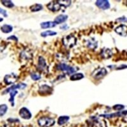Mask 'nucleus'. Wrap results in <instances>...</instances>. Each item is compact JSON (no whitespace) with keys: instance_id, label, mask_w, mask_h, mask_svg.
<instances>
[{"instance_id":"obj_1","label":"nucleus","mask_w":127,"mask_h":127,"mask_svg":"<svg viewBox=\"0 0 127 127\" xmlns=\"http://www.w3.org/2000/svg\"><path fill=\"white\" fill-rule=\"evenodd\" d=\"M76 41L77 39L76 37L72 34L65 36L62 39L63 45L68 48H71L73 47L74 46H75V45L76 44Z\"/></svg>"},{"instance_id":"obj_2","label":"nucleus","mask_w":127,"mask_h":127,"mask_svg":"<svg viewBox=\"0 0 127 127\" xmlns=\"http://www.w3.org/2000/svg\"><path fill=\"white\" fill-rule=\"evenodd\" d=\"M57 70H59V71L66 72L69 74L76 72L79 69V68L77 67L70 66V65H67L65 64H59L57 66Z\"/></svg>"},{"instance_id":"obj_3","label":"nucleus","mask_w":127,"mask_h":127,"mask_svg":"<svg viewBox=\"0 0 127 127\" xmlns=\"http://www.w3.org/2000/svg\"><path fill=\"white\" fill-rule=\"evenodd\" d=\"M38 123L41 127H50L55 124V121L51 118L42 117L38 120Z\"/></svg>"},{"instance_id":"obj_4","label":"nucleus","mask_w":127,"mask_h":127,"mask_svg":"<svg viewBox=\"0 0 127 127\" xmlns=\"http://www.w3.org/2000/svg\"><path fill=\"white\" fill-rule=\"evenodd\" d=\"M107 71L105 68H99V69H97L94 71V72L92 73V76L95 79H99L105 76L107 74Z\"/></svg>"},{"instance_id":"obj_5","label":"nucleus","mask_w":127,"mask_h":127,"mask_svg":"<svg viewBox=\"0 0 127 127\" xmlns=\"http://www.w3.org/2000/svg\"><path fill=\"white\" fill-rule=\"evenodd\" d=\"M18 76L15 74L12 73L10 74H7L4 76V82L6 85H12L16 81H17Z\"/></svg>"},{"instance_id":"obj_6","label":"nucleus","mask_w":127,"mask_h":127,"mask_svg":"<svg viewBox=\"0 0 127 127\" xmlns=\"http://www.w3.org/2000/svg\"><path fill=\"white\" fill-rule=\"evenodd\" d=\"M47 7L50 11L55 12L61 10V5L58 1H54L50 2L49 4H48Z\"/></svg>"},{"instance_id":"obj_7","label":"nucleus","mask_w":127,"mask_h":127,"mask_svg":"<svg viewBox=\"0 0 127 127\" xmlns=\"http://www.w3.org/2000/svg\"><path fill=\"white\" fill-rule=\"evenodd\" d=\"M19 115L22 118L25 120H29L32 117L31 113L26 107H22L20 109L19 111Z\"/></svg>"},{"instance_id":"obj_8","label":"nucleus","mask_w":127,"mask_h":127,"mask_svg":"<svg viewBox=\"0 0 127 127\" xmlns=\"http://www.w3.org/2000/svg\"><path fill=\"white\" fill-rule=\"evenodd\" d=\"M95 4L102 10H107L110 8V4L107 0H98L96 1Z\"/></svg>"},{"instance_id":"obj_9","label":"nucleus","mask_w":127,"mask_h":127,"mask_svg":"<svg viewBox=\"0 0 127 127\" xmlns=\"http://www.w3.org/2000/svg\"><path fill=\"white\" fill-rule=\"evenodd\" d=\"M115 32L118 34L120 35L123 37H126L127 36V26L125 25H120V26H118L117 28L114 29Z\"/></svg>"},{"instance_id":"obj_10","label":"nucleus","mask_w":127,"mask_h":127,"mask_svg":"<svg viewBox=\"0 0 127 127\" xmlns=\"http://www.w3.org/2000/svg\"><path fill=\"white\" fill-rule=\"evenodd\" d=\"M53 91V89L49 86L44 85L41 86L39 88V93L41 95H48V94H51Z\"/></svg>"},{"instance_id":"obj_11","label":"nucleus","mask_w":127,"mask_h":127,"mask_svg":"<svg viewBox=\"0 0 127 127\" xmlns=\"http://www.w3.org/2000/svg\"><path fill=\"white\" fill-rule=\"evenodd\" d=\"M26 85L24 83H19L17 85H13L12 87H10V88H7V89L4 92V93L10 92L12 91H14V90H17V89H24L26 87Z\"/></svg>"},{"instance_id":"obj_12","label":"nucleus","mask_w":127,"mask_h":127,"mask_svg":"<svg viewBox=\"0 0 127 127\" xmlns=\"http://www.w3.org/2000/svg\"><path fill=\"white\" fill-rule=\"evenodd\" d=\"M47 66H46V61L45 59L43 57H39V60H38V69L41 71H44L46 69Z\"/></svg>"},{"instance_id":"obj_13","label":"nucleus","mask_w":127,"mask_h":127,"mask_svg":"<svg viewBox=\"0 0 127 127\" xmlns=\"http://www.w3.org/2000/svg\"><path fill=\"white\" fill-rule=\"evenodd\" d=\"M127 114V111H120V112H118V113H112V114H101L100 115V116L101 117L105 118H111L116 117V116H121L122 115H126Z\"/></svg>"},{"instance_id":"obj_14","label":"nucleus","mask_w":127,"mask_h":127,"mask_svg":"<svg viewBox=\"0 0 127 127\" xmlns=\"http://www.w3.org/2000/svg\"><path fill=\"white\" fill-rule=\"evenodd\" d=\"M67 18L68 16L66 15H59L57 16V17L55 18L54 22L56 24V25L65 22V21L67 20Z\"/></svg>"},{"instance_id":"obj_15","label":"nucleus","mask_w":127,"mask_h":127,"mask_svg":"<svg viewBox=\"0 0 127 127\" xmlns=\"http://www.w3.org/2000/svg\"><path fill=\"white\" fill-rule=\"evenodd\" d=\"M41 28L42 29H48V28H54L56 26V24L54 22H52V21H49V22H42L40 24Z\"/></svg>"},{"instance_id":"obj_16","label":"nucleus","mask_w":127,"mask_h":127,"mask_svg":"<svg viewBox=\"0 0 127 127\" xmlns=\"http://www.w3.org/2000/svg\"><path fill=\"white\" fill-rule=\"evenodd\" d=\"M1 31L3 32V33H9L10 32H12L13 31V27L10 25L4 24L3 26H1Z\"/></svg>"},{"instance_id":"obj_17","label":"nucleus","mask_w":127,"mask_h":127,"mask_svg":"<svg viewBox=\"0 0 127 127\" xmlns=\"http://www.w3.org/2000/svg\"><path fill=\"white\" fill-rule=\"evenodd\" d=\"M112 55H113V52H112V51L111 50L109 49V48H106V49L104 50L103 52H102V57L104 58H105V59H106L111 57Z\"/></svg>"},{"instance_id":"obj_18","label":"nucleus","mask_w":127,"mask_h":127,"mask_svg":"<svg viewBox=\"0 0 127 127\" xmlns=\"http://www.w3.org/2000/svg\"><path fill=\"white\" fill-rule=\"evenodd\" d=\"M69 120V116H62L61 117L59 118V120H58V124L59 125H62L65 124V123H67Z\"/></svg>"},{"instance_id":"obj_19","label":"nucleus","mask_w":127,"mask_h":127,"mask_svg":"<svg viewBox=\"0 0 127 127\" xmlns=\"http://www.w3.org/2000/svg\"><path fill=\"white\" fill-rule=\"evenodd\" d=\"M84 78V75L82 73H76L74 74L73 75L70 77L71 81H77V80H80Z\"/></svg>"},{"instance_id":"obj_20","label":"nucleus","mask_w":127,"mask_h":127,"mask_svg":"<svg viewBox=\"0 0 127 127\" xmlns=\"http://www.w3.org/2000/svg\"><path fill=\"white\" fill-rule=\"evenodd\" d=\"M43 7L40 4H34L33 6H31L30 7L31 11L32 12H38V11H40V10H43Z\"/></svg>"},{"instance_id":"obj_21","label":"nucleus","mask_w":127,"mask_h":127,"mask_svg":"<svg viewBox=\"0 0 127 127\" xmlns=\"http://www.w3.org/2000/svg\"><path fill=\"white\" fill-rule=\"evenodd\" d=\"M21 58L24 60L31 59L32 58V54L27 50H25L21 53Z\"/></svg>"},{"instance_id":"obj_22","label":"nucleus","mask_w":127,"mask_h":127,"mask_svg":"<svg viewBox=\"0 0 127 127\" xmlns=\"http://www.w3.org/2000/svg\"><path fill=\"white\" fill-rule=\"evenodd\" d=\"M8 111V106L6 104H1L0 105V116H3Z\"/></svg>"},{"instance_id":"obj_23","label":"nucleus","mask_w":127,"mask_h":127,"mask_svg":"<svg viewBox=\"0 0 127 127\" xmlns=\"http://www.w3.org/2000/svg\"><path fill=\"white\" fill-rule=\"evenodd\" d=\"M57 32L55 31H46L43 32L41 33V36L42 37H46V36H54V35L57 34Z\"/></svg>"},{"instance_id":"obj_24","label":"nucleus","mask_w":127,"mask_h":127,"mask_svg":"<svg viewBox=\"0 0 127 127\" xmlns=\"http://www.w3.org/2000/svg\"><path fill=\"white\" fill-rule=\"evenodd\" d=\"M18 92L17 90H14V91H12L10 92V98L9 99V101L12 104V106H14V98L17 94Z\"/></svg>"},{"instance_id":"obj_25","label":"nucleus","mask_w":127,"mask_h":127,"mask_svg":"<svg viewBox=\"0 0 127 127\" xmlns=\"http://www.w3.org/2000/svg\"><path fill=\"white\" fill-rule=\"evenodd\" d=\"M58 1L60 3L61 6H64V8L68 7L71 4V1H69V0H64V1H63V0H59Z\"/></svg>"},{"instance_id":"obj_26","label":"nucleus","mask_w":127,"mask_h":127,"mask_svg":"<svg viewBox=\"0 0 127 127\" xmlns=\"http://www.w3.org/2000/svg\"><path fill=\"white\" fill-rule=\"evenodd\" d=\"M88 46L92 49H95L97 47V42L95 41V39L90 40L88 43Z\"/></svg>"},{"instance_id":"obj_27","label":"nucleus","mask_w":127,"mask_h":127,"mask_svg":"<svg viewBox=\"0 0 127 127\" xmlns=\"http://www.w3.org/2000/svg\"><path fill=\"white\" fill-rule=\"evenodd\" d=\"M2 4L4 5V6L8 8H13L14 6V4L12 3V1H6V0H3V1H1Z\"/></svg>"},{"instance_id":"obj_28","label":"nucleus","mask_w":127,"mask_h":127,"mask_svg":"<svg viewBox=\"0 0 127 127\" xmlns=\"http://www.w3.org/2000/svg\"><path fill=\"white\" fill-rule=\"evenodd\" d=\"M31 77L32 79H33L34 81H37L41 79V75L38 73H36V72H32L31 74Z\"/></svg>"},{"instance_id":"obj_29","label":"nucleus","mask_w":127,"mask_h":127,"mask_svg":"<svg viewBox=\"0 0 127 127\" xmlns=\"http://www.w3.org/2000/svg\"><path fill=\"white\" fill-rule=\"evenodd\" d=\"M125 108V105H121V104H116V105L113 106V109L116 111H121V109H123Z\"/></svg>"},{"instance_id":"obj_30","label":"nucleus","mask_w":127,"mask_h":127,"mask_svg":"<svg viewBox=\"0 0 127 127\" xmlns=\"http://www.w3.org/2000/svg\"><path fill=\"white\" fill-rule=\"evenodd\" d=\"M0 13L3 15L4 17H6L8 16L7 13H6V10H4V9H3V8H0Z\"/></svg>"},{"instance_id":"obj_31","label":"nucleus","mask_w":127,"mask_h":127,"mask_svg":"<svg viewBox=\"0 0 127 127\" xmlns=\"http://www.w3.org/2000/svg\"><path fill=\"white\" fill-rule=\"evenodd\" d=\"M68 28H69V27H68L67 25L65 24H64V25H62V26H61V29H64V30H67Z\"/></svg>"},{"instance_id":"obj_32","label":"nucleus","mask_w":127,"mask_h":127,"mask_svg":"<svg viewBox=\"0 0 127 127\" xmlns=\"http://www.w3.org/2000/svg\"><path fill=\"white\" fill-rule=\"evenodd\" d=\"M117 21H120V22H121V21H123V22H127V18L125 17H121V18H119V19H118Z\"/></svg>"},{"instance_id":"obj_33","label":"nucleus","mask_w":127,"mask_h":127,"mask_svg":"<svg viewBox=\"0 0 127 127\" xmlns=\"http://www.w3.org/2000/svg\"><path fill=\"white\" fill-rule=\"evenodd\" d=\"M7 39H13V40L18 41V38L15 36H11L7 38Z\"/></svg>"},{"instance_id":"obj_34","label":"nucleus","mask_w":127,"mask_h":127,"mask_svg":"<svg viewBox=\"0 0 127 127\" xmlns=\"http://www.w3.org/2000/svg\"><path fill=\"white\" fill-rule=\"evenodd\" d=\"M10 127L9 125H3V127Z\"/></svg>"},{"instance_id":"obj_35","label":"nucleus","mask_w":127,"mask_h":127,"mask_svg":"<svg viewBox=\"0 0 127 127\" xmlns=\"http://www.w3.org/2000/svg\"><path fill=\"white\" fill-rule=\"evenodd\" d=\"M3 18H1V17H0V22H2V21H3Z\"/></svg>"}]
</instances>
